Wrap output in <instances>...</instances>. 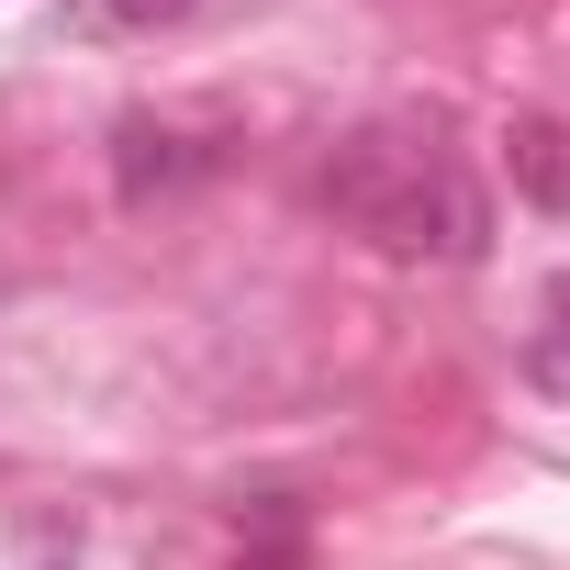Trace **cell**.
Wrapping results in <instances>:
<instances>
[{"label": "cell", "instance_id": "1", "mask_svg": "<svg viewBox=\"0 0 570 570\" xmlns=\"http://www.w3.org/2000/svg\"><path fill=\"white\" fill-rule=\"evenodd\" d=\"M325 202H336L370 246H392V257H470V246H481L470 179H459L448 157L403 146V135H347V146L325 157Z\"/></svg>", "mask_w": 570, "mask_h": 570}, {"label": "cell", "instance_id": "2", "mask_svg": "<svg viewBox=\"0 0 570 570\" xmlns=\"http://www.w3.org/2000/svg\"><path fill=\"white\" fill-rule=\"evenodd\" d=\"M213 168V146H190L179 124H157V112H135L124 135H112V179H124V202H157V190H179V179H202Z\"/></svg>", "mask_w": 570, "mask_h": 570}, {"label": "cell", "instance_id": "3", "mask_svg": "<svg viewBox=\"0 0 570 570\" xmlns=\"http://www.w3.org/2000/svg\"><path fill=\"white\" fill-rule=\"evenodd\" d=\"M514 190L537 202V213H570V124H548V112H525L514 135Z\"/></svg>", "mask_w": 570, "mask_h": 570}, {"label": "cell", "instance_id": "4", "mask_svg": "<svg viewBox=\"0 0 570 570\" xmlns=\"http://www.w3.org/2000/svg\"><path fill=\"white\" fill-rule=\"evenodd\" d=\"M235 570H314V548H303V514H292V503H268V514L246 525Z\"/></svg>", "mask_w": 570, "mask_h": 570}, {"label": "cell", "instance_id": "5", "mask_svg": "<svg viewBox=\"0 0 570 570\" xmlns=\"http://www.w3.org/2000/svg\"><path fill=\"white\" fill-rule=\"evenodd\" d=\"M525 370H537L548 392H570V279L548 292V314H537V336H525Z\"/></svg>", "mask_w": 570, "mask_h": 570}, {"label": "cell", "instance_id": "6", "mask_svg": "<svg viewBox=\"0 0 570 570\" xmlns=\"http://www.w3.org/2000/svg\"><path fill=\"white\" fill-rule=\"evenodd\" d=\"M202 0H79V23H101V35H157V23H190Z\"/></svg>", "mask_w": 570, "mask_h": 570}]
</instances>
